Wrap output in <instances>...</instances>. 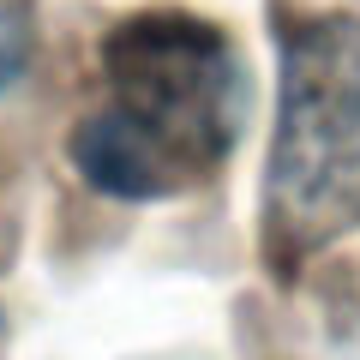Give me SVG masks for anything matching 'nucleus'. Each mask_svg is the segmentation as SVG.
Here are the masks:
<instances>
[{
	"instance_id": "obj_3",
	"label": "nucleus",
	"mask_w": 360,
	"mask_h": 360,
	"mask_svg": "<svg viewBox=\"0 0 360 360\" xmlns=\"http://www.w3.org/2000/svg\"><path fill=\"white\" fill-rule=\"evenodd\" d=\"M30 60V18L25 6H0V90L13 84Z\"/></svg>"
},
{
	"instance_id": "obj_2",
	"label": "nucleus",
	"mask_w": 360,
	"mask_h": 360,
	"mask_svg": "<svg viewBox=\"0 0 360 360\" xmlns=\"http://www.w3.org/2000/svg\"><path fill=\"white\" fill-rule=\"evenodd\" d=\"M270 205L300 240L360 222V18H312L283 42Z\"/></svg>"
},
{
	"instance_id": "obj_1",
	"label": "nucleus",
	"mask_w": 360,
	"mask_h": 360,
	"mask_svg": "<svg viewBox=\"0 0 360 360\" xmlns=\"http://www.w3.org/2000/svg\"><path fill=\"white\" fill-rule=\"evenodd\" d=\"M108 108L66 144L103 198H168L229 162L246 127V66L217 25L193 13H139L103 42Z\"/></svg>"
}]
</instances>
